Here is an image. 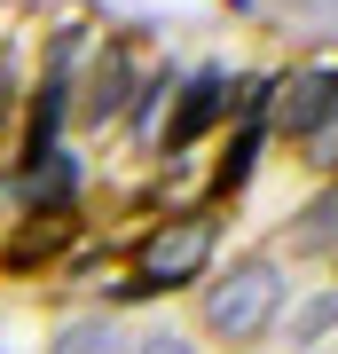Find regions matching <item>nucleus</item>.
Instances as JSON below:
<instances>
[{
	"mask_svg": "<svg viewBox=\"0 0 338 354\" xmlns=\"http://www.w3.org/2000/svg\"><path fill=\"white\" fill-rule=\"evenodd\" d=\"M126 354H197L189 330H150V339H126Z\"/></svg>",
	"mask_w": 338,
	"mask_h": 354,
	"instance_id": "ddd939ff",
	"label": "nucleus"
},
{
	"mask_svg": "<svg viewBox=\"0 0 338 354\" xmlns=\"http://www.w3.org/2000/svg\"><path fill=\"white\" fill-rule=\"evenodd\" d=\"M307 228H299V244H330V228H338V181H323V197L299 213Z\"/></svg>",
	"mask_w": 338,
	"mask_h": 354,
	"instance_id": "f8f14e48",
	"label": "nucleus"
},
{
	"mask_svg": "<svg viewBox=\"0 0 338 354\" xmlns=\"http://www.w3.org/2000/svg\"><path fill=\"white\" fill-rule=\"evenodd\" d=\"M142 87V55H134V39H102V48L87 55V71L71 79V118L87 134L102 127H126V102H134Z\"/></svg>",
	"mask_w": 338,
	"mask_h": 354,
	"instance_id": "20e7f679",
	"label": "nucleus"
},
{
	"mask_svg": "<svg viewBox=\"0 0 338 354\" xmlns=\"http://www.w3.org/2000/svg\"><path fill=\"white\" fill-rule=\"evenodd\" d=\"M228 87H236V71H220V64L189 71L173 87V118H165V134H158V158L165 165L197 158L205 142H213V127H228Z\"/></svg>",
	"mask_w": 338,
	"mask_h": 354,
	"instance_id": "39448f33",
	"label": "nucleus"
},
{
	"mask_svg": "<svg viewBox=\"0 0 338 354\" xmlns=\"http://www.w3.org/2000/svg\"><path fill=\"white\" fill-rule=\"evenodd\" d=\"M48 354H126L118 315H111V307H79V315H63L55 339H48Z\"/></svg>",
	"mask_w": 338,
	"mask_h": 354,
	"instance_id": "9d476101",
	"label": "nucleus"
},
{
	"mask_svg": "<svg viewBox=\"0 0 338 354\" xmlns=\"http://www.w3.org/2000/svg\"><path fill=\"white\" fill-rule=\"evenodd\" d=\"M291 354H323V346H291Z\"/></svg>",
	"mask_w": 338,
	"mask_h": 354,
	"instance_id": "4468645a",
	"label": "nucleus"
},
{
	"mask_svg": "<svg viewBox=\"0 0 338 354\" xmlns=\"http://www.w3.org/2000/svg\"><path fill=\"white\" fill-rule=\"evenodd\" d=\"M299 165H307L314 181H338V102H330V118H323V127L299 142Z\"/></svg>",
	"mask_w": 338,
	"mask_h": 354,
	"instance_id": "9b49d317",
	"label": "nucleus"
},
{
	"mask_svg": "<svg viewBox=\"0 0 338 354\" xmlns=\"http://www.w3.org/2000/svg\"><path fill=\"white\" fill-rule=\"evenodd\" d=\"M126 276H134L150 299H165V291H197L205 276H213L220 260V205H173V213H150L142 221V236L126 244Z\"/></svg>",
	"mask_w": 338,
	"mask_h": 354,
	"instance_id": "f257e3e1",
	"label": "nucleus"
},
{
	"mask_svg": "<svg viewBox=\"0 0 338 354\" xmlns=\"http://www.w3.org/2000/svg\"><path fill=\"white\" fill-rule=\"evenodd\" d=\"M173 87H181V71H142V87L134 102H126V134H134V150H158V134H165V118H173Z\"/></svg>",
	"mask_w": 338,
	"mask_h": 354,
	"instance_id": "6e6552de",
	"label": "nucleus"
},
{
	"mask_svg": "<svg viewBox=\"0 0 338 354\" xmlns=\"http://www.w3.org/2000/svg\"><path fill=\"white\" fill-rule=\"evenodd\" d=\"M283 260L276 252H244L228 276H205L197 283V323H205V339H220V346H252V339H267L283 315Z\"/></svg>",
	"mask_w": 338,
	"mask_h": 354,
	"instance_id": "f03ea898",
	"label": "nucleus"
},
{
	"mask_svg": "<svg viewBox=\"0 0 338 354\" xmlns=\"http://www.w3.org/2000/svg\"><path fill=\"white\" fill-rule=\"evenodd\" d=\"M260 150H267V127H228L213 174H205V189H213V205H236L252 189V174H260Z\"/></svg>",
	"mask_w": 338,
	"mask_h": 354,
	"instance_id": "0eeeda50",
	"label": "nucleus"
},
{
	"mask_svg": "<svg viewBox=\"0 0 338 354\" xmlns=\"http://www.w3.org/2000/svg\"><path fill=\"white\" fill-rule=\"evenodd\" d=\"M79 244V213H16L8 236H0V276H32V268H55Z\"/></svg>",
	"mask_w": 338,
	"mask_h": 354,
	"instance_id": "423d86ee",
	"label": "nucleus"
},
{
	"mask_svg": "<svg viewBox=\"0 0 338 354\" xmlns=\"http://www.w3.org/2000/svg\"><path fill=\"white\" fill-rule=\"evenodd\" d=\"M330 102H338V48L323 55H299V64H283L276 71V87H267V142H307L314 127L330 118Z\"/></svg>",
	"mask_w": 338,
	"mask_h": 354,
	"instance_id": "7ed1b4c3",
	"label": "nucleus"
},
{
	"mask_svg": "<svg viewBox=\"0 0 338 354\" xmlns=\"http://www.w3.org/2000/svg\"><path fill=\"white\" fill-rule=\"evenodd\" d=\"M276 330H283V346H323L338 330V283H314L307 299H291L276 315Z\"/></svg>",
	"mask_w": 338,
	"mask_h": 354,
	"instance_id": "1a4fd4ad",
	"label": "nucleus"
}]
</instances>
